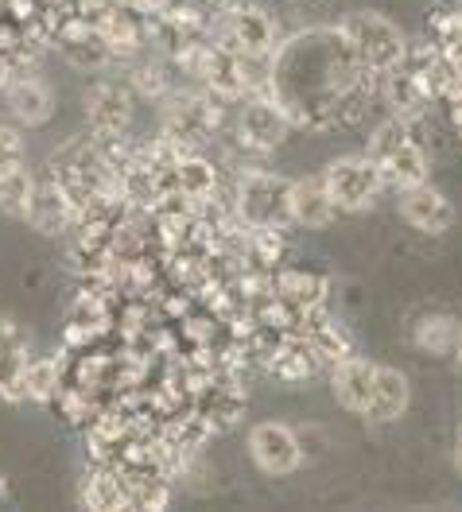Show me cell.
I'll return each mask as SVG.
<instances>
[{"label": "cell", "instance_id": "cell-1", "mask_svg": "<svg viewBox=\"0 0 462 512\" xmlns=\"http://www.w3.org/2000/svg\"><path fill=\"white\" fill-rule=\"evenodd\" d=\"M369 160L377 163L385 187H393V191L416 187V183L428 179V152L412 136V128H408L404 117H393V121L373 128V136H369Z\"/></svg>", "mask_w": 462, "mask_h": 512}, {"label": "cell", "instance_id": "cell-2", "mask_svg": "<svg viewBox=\"0 0 462 512\" xmlns=\"http://www.w3.org/2000/svg\"><path fill=\"white\" fill-rule=\"evenodd\" d=\"M338 32L346 39V47L354 51V59L362 63V70H373V74H389L408 55L404 32L381 12H354L342 20Z\"/></svg>", "mask_w": 462, "mask_h": 512}, {"label": "cell", "instance_id": "cell-3", "mask_svg": "<svg viewBox=\"0 0 462 512\" xmlns=\"http://www.w3.org/2000/svg\"><path fill=\"white\" fill-rule=\"evenodd\" d=\"M323 191L330 194L338 214H362L377 202V194L385 191V179L377 171V163L369 160V152H354V156H338L323 167L319 175Z\"/></svg>", "mask_w": 462, "mask_h": 512}, {"label": "cell", "instance_id": "cell-4", "mask_svg": "<svg viewBox=\"0 0 462 512\" xmlns=\"http://www.w3.org/2000/svg\"><path fill=\"white\" fill-rule=\"evenodd\" d=\"M292 179L268 175V171H245L237 179V210L253 229H284L292 225Z\"/></svg>", "mask_w": 462, "mask_h": 512}, {"label": "cell", "instance_id": "cell-5", "mask_svg": "<svg viewBox=\"0 0 462 512\" xmlns=\"http://www.w3.org/2000/svg\"><path fill=\"white\" fill-rule=\"evenodd\" d=\"M249 454H253L257 470L272 474V478H284V474H296L299 462H303V439L288 423L264 419L249 431Z\"/></svg>", "mask_w": 462, "mask_h": 512}, {"label": "cell", "instance_id": "cell-6", "mask_svg": "<svg viewBox=\"0 0 462 512\" xmlns=\"http://www.w3.org/2000/svg\"><path fill=\"white\" fill-rule=\"evenodd\" d=\"M396 210H400V218L412 225L416 233H424V237H443L451 225H455V206H451V198L439 191V187H431L428 179L424 183H416V187H404V191H396Z\"/></svg>", "mask_w": 462, "mask_h": 512}, {"label": "cell", "instance_id": "cell-7", "mask_svg": "<svg viewBox=\"0 0 462 512\" xmlns=\"http://www.w3.org/2000/svg\"><path fill=\"white\" fill-rule=\"evenodd\" d=\"M32 365V338L12 315H0V400L20 404L28 400L24 381Z\"/></svg>", "mask_w": 462, "mask_h": 512}, {"label": "cell", "instance_id": "cell-8", "mask_svg": "<svg viewBox=\"0 0 462 512\" xmlns=\"http://www.w3.org/2000/svg\"><path fill=\"white\" fill-rule=\"evenodd\" d=\"M373 381H377V361L358 357V353H346L330 369V392H334V400L346 412H354V416H365V408L373 400Z\"/></svg>", "mask_w": 462, "mask_h": 512}, {"label": "cell", "instance_id": "cell-9", "mask_svg": "<svg viewBox=\"0 0 462 512\" xmlns=\"http://www.w3.org/2000/svg\"><path fill=\"white\" fill-rule=\"evenodd\" d=\"M132 117V97L125 86L117 82H98L86 90V121L98 136H117L129 128Z\"/></svg>", "mask_w": 462, "mask_h": 512}, {"label": "cell", "instance_id": "cell-10", "mask_svg": "<svg viewBox=\"0 0 462 512\" xmlns=\"http://www.w3.org/2000/svg\"><path fill=\"white\" fill-rule=\"evenodd\" d=\"M241 140L257 152H272L288 140V113L268 101H249L241 109Z\"/></svg>", "mask_w": 462, "mask_h": 512}, {"label": "cell", "instance_id": "cell-11", "mask_svg": "<svg viewBox=\"0 0 462 512\" xmlns=\"http://www.w3.org/2000/svg\"><path fill=\"white\" fill-rule=\"evenodd\" d=\"M408 400H412V384L408 377L393 369V365H377V381H373V400L365 408L369 423H393L408 412Z\"/></svg>", "mask_w": 462, "mask_h": 512}, {"label": "cell", "instance_id": "cell-12", "mask_svg": "<svg viewBox=\"0 0 462 512\" xmlns=\"http://www.w3.org/2000/svg\"><path fill=\"white\" fill-rule=\"evenodd\" d=\"M288 206H292V225H303V229H327L338 218V210H334L330 194L323 191L319 175L315 179H296L292 194H288Z\"/></svg>", "mask_w": 462, "mask_h": 512}, {"label": "cell", "instance_id": "cell-13", "mask_svg": "<svg viewBox=\"0 0 462 512\" xmlns=\"http://www.w3.org/2000/svg\"><path fill=\"white\" fill-rule=\"evenodd\" d=\"M8 113L20 121V125H47L51 113H55V97H51V86L39 82V78H20L8 86Z\"/></svg>", "mask_w": 462, "mask_h": 512}, {"label": "cell", "instance_id": "cell-14", "mask_svg": "<svg viewBox=\"0 0 462 512\" xmlns=\"http://www.w3.org/2000/svg\"><path fill=\"white\" fill-rule=\"evenodd\" d=\"M226 43L233 55H264L272 51V20L257 8H241L226 28Z\"/></svg>", "mask_w": 462, "mask_h": 512}, {"label": "cell", "instance_id": "cell-15", "mask_svg": "<svg viewBox=\"0 0 462 512\" xmlns=\"http://www.w3.org/2000/svg\"><path fill=\"white\" fill-rule=\"evenodd\" d=\"M412 342L420 353H431V357H447L455 353V342H459V319L455 315H424V319L412 326Z\"/></svg>", "mask_w": 462, "mask_h": 512}, {"label": "cell", "instance_id": "cell-16", "mask_svg": "<svg viewBox=\"0 0 462 512\" xmlns=\"http://www.w3.org/2000/svg\"><path fill=\"white\" fill-rule=\"evenodd\" d=\"M35 179L28 175V167H12L0 175V214L16 218V222H28L35 202Z\"/></svg>", "mask_w": 462, "mask_h": 512}, {"label": "cell", "instance_id": "cell-17", "mask_svg": "<svg viewBox=\"0 0 462 512\" xmlns=\"http://www.w3.org/2000/svg\"><path fill=\"white\" fill-rule=\"evenodd\" d=\"M323 299H327V280L323 276L303 272V268L280 276V303H288L296 311H315Z\"/></svg>", "mask_w": 462, "mask_h": 512}, {"label": "cell", "instance_id": "cell-18", "mask_svg": "<svg viewBox=\"0 0 462 512\" xmlns=\"http://www.w3.org/2000/svg\"><path fill=\"white\" fill-rule=\"evenodd\" d=\"M59 384H63V369H59V357H32L28 365V381L24 392L35 404H51L59 396Z\"/></svg>", "mask_w": 462, "mask_h": 512}, {"label": "cell", "instance_id": "cell-19", "mask_svg": "<svg viewBox=\"0 0 462 512\" xmlns=\"http://www.w3.org/2000/svg\"><path fill=\"white\" fill-rule=\"evenodd\" d=\"M86 505L90 509H125L129 505V489H125V478H113V474H94L86 481Z\"/></svg>", "mask_w": 462, "mask_h": 512}, {"label": "cell", "instance_id": "cell-20", "mask_svg": "<svg viewBox=\"0 0 462 512\" xmlns=\"http://www.w3.org/2000/svg\"><path fill=\"white\" fill-rule=\"evenodd\" d=\"M24 156H28V148H24L20 128L0 121V175L12 171V167H24Z\"/></svg>", "mask_w": 462, "mask_h": 512}, {"label": "cell", "instance_id": "cell-21", "mask_svg": "<svg viewBox=\"0 0 462 512\" xmlns=\"http://www.w3.org/2000/svg\"><path fill=\"white\" fill-rule=\"evenodd\" d=\"M179 183H183V191L195 194V198L214 191V175L206 171V163H179Z\"/></svg>", "mask_w": 462, "mask_h": 512}, {"label": "cell", "instance_id": "cell-22", "mask_svg": "<svg viewBox=\"0 0 462 512\" xmlns=\"http://www.w3.org/2000/svg\"><path fill=\"white\" fill-rule=\"evenodd\" d=\"M455 357H459V365H462V319H459V342H455Z\"/></svg>", "mask_w": 462, "mask_h": 512}, {"label": "cell", "instance_id": "cell-23", "mask_svg": "<svg viewBox=\"0 0 462 512\" xmlns=\"http://www.w3.org/2000/svg\"><path fill=\"white\" fill-rule=\"evenodd\" d=\"M459 474H462V447H459Z\"/></svg>", "mask_w": 462, "mask_h": 512}, {"label": "cell", "instance_id": "cell-24", "mask_svg": "<svg viewBox=\"0 0 462 512\" xmlns=\"http://www.w3.org/2000/svg\"><path fill=\"white\" fill-rule=\"evenodd\" d=\"M459 447H462V423H459Z\"/></svg>", "mask_w": 462, "mask_h": 512}, {"label": "cell", "instance_id": "cell-25", "mask_svg": "<svg viewBox=\"0 0 462 512\" xmlns=\"http://www.w3.org/2000/svg\"><path fill=\"white\" fill-rule=\"evenodd\" d=\"M0 497H4V481H0Z\"/></svg>", "mask_w": 462, "mask_h": 512}]
</instances>
